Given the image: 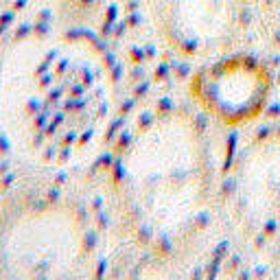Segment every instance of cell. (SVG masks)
<instances>
[{
  "label": "cell",
  "mask_w": 280,
  "mask_h": 280,
  "mask_svg": "<svg viewBox=\"0 0 280 280\" xmlns=\"http://www.w3.org/2000/svg\"><path fill=\"white\" fill-rule=\"evenodd\" d=\"M110 108L108 75L75 42L27 44L3 75V125L27 158L44 167H66L86 155L108 125Z\"/></svg>",
  "instance_id": "7a4b0ae2"
},
{
  "label": "cell",
  "mask_w": 280,
  "mask_h": 280,
  "mask_svg": "<svg viewBox=\"0 0 280 280\" xmlns=\"http://www.w3.org/2000/svg\"><path fill=\"white\" fill-rule=\"evenodd\" d=\"M96 265L92 219L75 197L29 191L0 206V276L86 278L96 274Z\"/></svg>",
  "instance_id": "3957f363"
},
{
  "label": "cell",
  "mask_w": 280,
  "mask_h": 280,
  "mask_svg": "<svg viewBox=\"0 0 280 280\" xmlns=\"http://www.w3.org/2000/svg\"><path fill=\"white\" fill-rule=\"evenodd\" d=\"M258 22L265 44L280 57V0H261Z\"/></svg>",
  "instance_id": "52a82bcc"
},
{
  "label": "cell",
  "mask_w": 280,
  "mask_h": 280,
  "mask_svg": "<svg viewBox=\"0 0 280 280\" xmlns=\"http://www.w3.org/2000/svg\"><path fill=\"white\" fill-rule=\"evenodd\" d=\"M224 210L245 248L280 250V129L263 131L236 151L224 179Z\"/></svg>",
  "instance_id": "277c9868"
},
{
  "label": "cell",
  "mask_w": 280,
  "mask_h": 280,
  "mask_svg": "<svg viewBox=\"0 0 280 280\" xmlns=\"http://www.w3.org/2000/svg\"><path fill=\"white\" fill-rule=\"evenodd\" d=\"M188 90L208 116L226 127H243L265 112L271 75L252 55H221L195 72Z\"/></svg>",
  "instance_id": "8992f818"
},
{
  "label": "cell",
  "mask_w": 280,
  "mask_h": 280,
  "mask_svg": "<svg viewBox=\"0 0 280 280\" xmlns=\"http://www.w3.org/2000/svg\"><path fill=\"white\" fill-rule=\"evenodd\" d=\"M250 0H153V18L173 53L195 62L228 55L243 37Z\"/></svg>",
  "instance_id": "5b68a950"
},
{
  "label": "cell",
  "mask_w": 280,
  "mask_h": 280,
  "mask_svg": "<svg viewBox=\"0 0 280 280\" xmlns=\"http://www.w3.org/2000/svg\"><path fill=\"white\" fill-rule=\"evenodd\" d=\"M112 199L123 232L145 256L182 261L202 243L215 208L208 136L186 108H160L121 143Z\"/></svg>",
  "instance_id": "6da1fadb"
},
{
  "label": "cell",
  "mask_w": 280,
  "mask_h": 280,
  "mask_svg": "<svg viewBox=\"0 0 280 280\" xmlns=\"http://www.w3.org/2000/svg\"><path fill=\"white\" fill-rule=\"evenodd\" d=\"M278 254H280V250H278Z\"/></svg>",
  "instance_id": "ba28073f"
}]
</instances>
